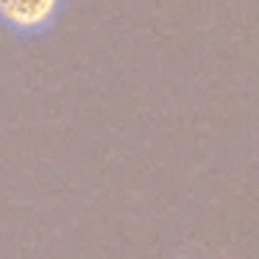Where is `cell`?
<instances>
[{"instance_id":"6da1fadb","label":"cell","mask_w":259,"mask_h":259,"mask_svg":"<svg viewBox=\"0 0 259 259\" xmlns=\"http://www.w3.org/2000/svg\"><path fill=\"white\" fill-rule=\"evenodd\" d=\"M59 0H0V17L14 28H39L53 17Z\"/></svg>"}]
</instances>
